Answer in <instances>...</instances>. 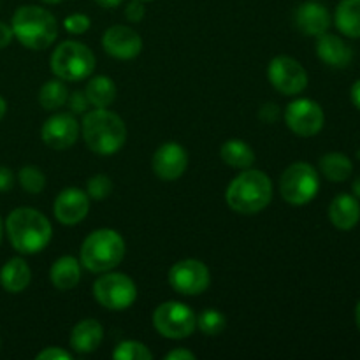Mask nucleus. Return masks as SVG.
Masks as SVG:
<instances>
[{"mask_svg": "<svg viewBox=\"0 0 360 360\" xmlns=\"http://www.w3.org/2000/svg\"><path fill=\"white\" fill-rule=\"evenodd\" d=\"M49 278L51 283L55 285L58 290H70L76 287L81 280V266L77 259L65 255L60 257L49 269Z\"/></svg>", "mask_w": 360, "mask_h": 360, "instance_id": "obj_22", "label": "nucleus"}, {"mask_svg": "<svg viewBox=\"0 0 360 360\" xmlns=\"http://www.w3.org/2000/svg\"><path fill=\"white\" fill-rule=\"evenodd\" d=\"M18 179H20L21 188L28 193H34V195L35 193H41L46 186L44 172L39 171L34 165H25V167H21Z\"/></svg>", "mask_w": 360, "mask_h": 360, "instance_id": "obj_29", "label": "nucleus"}, {"mask_svg": "<svg viewBox=\"0 0 360 360\" xmlns=\"http://www.w3.org/2000/svg\"><path fill=\"white\" fill-rule=\"evenodd\" d=\"M112 193V181L109 179V176L105 174H97L94 178H90L88 181V197L95 200H104L108 199Z\"/></svg>", "mask_w": 360, "mask_h": 360, "instance_id": "obj_31", "label": "nucleus"}, {"mask_svg": "<svg viewBox=\"0 0 360 360\" xmlns=\"http://www.w3.org/2000/svg\"><path fill=\"white\" fill-rule=\"evenodd\" d=\"M94 297L104 308L122 311L134 304L137 297V288L127 274L108 271L94 283Z\"/></svg>", "mask_w": 360, "mask_h": 360, "instance_id": "obj_9", "label": "nucleus"}, {"mask_svg": "<svg viewBox=\"0 0 360 360\" xmlns=\"http://www.w3.org/2000/svg\"><path fill=\"white\" fill-rule=\"evenodd\" d=\"M225 199L236 213L255 214L266 210L273 200V181L266 172L245 169L238 178L232 179Z\"/></svg>", "mask_w": 360, "mask_h": 360, "instance_id": "obj_2", "label": "nucleus"}, {"mask_svg": "<svg viewBox=\"0 0 360 360\" xmlns=\"http://www.w3.org/2000/svg\"><path fill=\"white\" fill-rule=\"evenodd\" d=\"M90 25H91L90 18H88L86 14H81V13L70 14V16H67L65 20H63V28L72 35L84 34V32L90 28Z\"/></svg>", "mask_w": 360, "mask_h": 360, "instance_id": "obj_32", "label": "nucleus"}, {"mask_svg": "<svg viewBox=\"0 0 360 360\" xmlns=\"http://www.w3.org/2000/svg\"><path fill=\"white\" fill-rule=\"evenodd\" d=\"M316 55L322 62H326L327 65L338 67V69H343L354 58V53L352 48L343 41V39L336 37L333 34H322L316 39Z\"/></svg>", "mask_w": 360, "mask_h": 360, "instance_id": "obj_18", "label": "nucleus"}, {"mask_svg": "<svg viewBox=\"0 0 360 360\" xmlns=\"http://www.w3.org/2000/svg\"><path fill=\"white\" fill-rule=\"evenodd\" d=\"M151 165H153L155 174L160 179H164V181H176L186 171L188 153H186L181 144L165 143L155 151Z\"/></svg>", "mask_w": 360, "mask_h": 360, "instance_id": "obj_15", "label": "nucleus"}, {"mask_svg": "<svg viewBox=\"0 0 360 360\" xmlns=\"http://www.w3.org/2000/svg\"><path fill=\"white\" fill-rule=\"evenodd\" d=\"M320 171L326 176L329 181L341 183L347 181L352 176L354 165H352L350 158L343 153H327L320 158Z\"/></svg>", "mask_w": 360, "mask_h": 360, "instance_id": "obj_26", "label": "nucleus"}, {"mask_svg": "<svg viewBox=\"0 0 360 360\" xmlns=\"http://www.w3.org/2000/svg\"><path fill=\"white\" fill-rule=\"evenodd\" d=\"M153 326L167 340H185L197 327V316L192 308L178 301L162 302L153 313Z\"/></svg>", "mask_w": 360, "mask_h": 360, "instance_id": "obj_8", "label": "nucleus"}, {"mask_svg": "<svg viewBox=\"0 0 360 360\" xmlns=\"http://www.w3.org/2000/svg\"><path fill=\"white\" fill-rule=\"evenodd\" d=\"M37 360H72V354H69L67 350L58 347H49L46 350L39 352Z\"/></svg>", "mask_w": 360, "mask_h": 360, "instance_id": "obj_34", "label": "nucleus"}, {"mask_svg": "<svg viewBox=\"0 0 360 360\" xmlns=\"http://www.w3.org/2000/svg\"><path fill=\"white\" fill-rule=\"evenodd\" d=\"M225 326H227V322H225L224 313L217 311V309H206L197 316V327L206 336H218V334L224 333Z\"/></svg>", "mask_w": 360, "mask_h": 360, "instance_id": "obj_30", "label": "nucleus"}, {"mask_svg": "<svg viewBox=\"0 0 360 360\" xmlns=\"http://www.w3.org/2000/svg\"><path fill=\"white\" fill-rule=\"evenodd\" d=\"M42 2H46V4H60V2H62V0H42Z\"/></svg>", "mask_w": 360, "mask_h": 360, "instance_id": "obj_45", "label": "nucleus"}, {"mask_svg": "<svg viewBox=\"0 0 360 360\" xmlns=\"http://www.w3.org/2000/svg\"><path fill=\"white\" fill-rule=\"evenodd\" d=\"M13 37H14L13 28H11L9 25L4 23V21H0V49L9 46L11 41H13Z\"/></svg>", "mask_w": 360, "mask_h": 360, "instance_id": "obj_38", "label": "nucleus"}, {"mask_svg": "<svg viewBox=\"0 0 360 360\" xmlns=\"http://www.w3.org/2000/svg\"><path fill=\"white\" fill-rule=\"evenodd\" d=\"M2 234H4V229H2V220H0V243H2Z\"/></svg>", "mask_w": 360, "mask_h": 360, "instance_id": "obj_46", "label": "nucleus"}, {"mask_svg": "<svg viewBox=\"0 0 360 360\" xmlns=\"http://www.w3.org/2000/svg\"><path fill=\"white\" fill-rule=\"evenodd\" d=\"M13 34L25 48L46 49L58 35V25L49 11L39 6H23L13 16Z\"/></svg>", "mask_w": 360, "mask_h": 360, "instance_id": "obj_4", "label": "nucleus"}, {"mask_svg": "<svg viewBox=\"0 0 360 360\" xmlns=\"http://www.w3.org/2000/svg\"><path fill=\"white\" fill-rule=\"evenodd\" d=\"M220 157L229 167L234 169H250L255 164V153H253L252 146L246 144L245 141L231 139L220 148Z\"/></svg>", "mask_w": 360, "mask_h": 360, "instance_id": "obj_24", "label": "nucleus"}, {"mask_svg": "<svg viewBox=\"0 0 360 360\" xmlns=\"http://www.w3.org/2000/svg\"><path fill=\"white\" fill-rule=\"evenodd\" d=\"M67 102H69V105H70V111L77 112V115H81V112H86V109L90 108V101H88V97L84 91H74V94L69 95Z\"/></svg>", "mask_w": 360, "mask_h": 360, "instance_id": "obj_33", "label": "nucleus"}, {"mask_svg": "<svg viewBox=\"0 0 360 360\" xmlns=\"http://www.w3.org/2000/svg\"><path fill=\"white\" fill-rule=\"evenodd\" d=\"M125 257V241L112 229H98L81 246V264L91 273H108Z\"/></svg>", "mask_w": 360, "mask_h": 360, "instance_id": "obj_5", "label": "nucleus"}, {"mask_svg": "<svg viewBox=\"0 0 360 360\" xmlns=\"http://www.w3.org/2000/svg\"><path fill=\"white\" fill-rule=\"evenodd\" d=\"M165 359L167 360H195V354H193V352H188V350H183V348H176V350L169 352V354L165 355Z\"/></svg>", "mask_w": 360, "mask_h": 360, "instance_id": "obj_39", "label": "nucleus"}, {"mask_svg": "<svg viewBox=\"0 0 360 360\" xmlns=\"http://www.w3.org/2000/svg\"><path fill=\"white\" fill-rule=\"evenodd\" d=\"M319 172L306 162H295L285 169L280 179L281 197L292 206H304L319 193Z\"/></svg>", "mask_w": 360, "mask_h": 360, "instance_id": "obj_7", "label": "nucleus"}, {"mask_svg": "<svg viewBox=\"0 0 360 360\" xmlns=\"http://www.w3.org/2000/svg\"><path fill=\"white\" fill-rule=\"evenodd\" d=\"M41 136L42 141L53 150H67L79 137V123L72 115L58 112V115H53L46 120Z\"/></svg>", "mask_w": 360, "mask_h": 360, "instance_id": "obj_13", "label": "nucleus"}, {"mask_svg": "<svg viewBox=\"0 0 360 360\" xmlns=\"http://www.w3.org/2000/svg\"><path fill=\"white\" fill-rule=\"evenodd\" d=\"M83 137L94 153L115 155L127 141V127L116 112L97 108L86 112L83 120Z\"/></svg>", "mask_w": 360, "mask_h": 360, "instance_id": "obj_3", "label": "nucleus"}, {"mask_svg": "<svg viewBox=\"0 0 360 360\" xmlns=\"http://www.w3.org/2000/svg\"><path fill=\"white\" fill-rule=\"evenodd\" d=\"M95 2L101 7H104V9H112V7H118L122 0H95Z\"/></svg>", "mask_w": 360, "mask_h": 360, "instance_id": "obj_41", "label": "nucleus"}, {"mask_svg": "<svg viewBox=\"0 0 360 360\" xmlns=\"http://www.w3.org/2000/svg\"><path fill=\"white\" fill-rule=\"evenodd\" d=\"M271 84L283 95H297L308 86V72L297 60L276 56L267 67Z\"/></svg>", "mask_w": 360, "mask_h": 360, "instance_id": "obj_12", "label": "nucleus"}, {"mask_svg": "<svg viewBox=\"0 0 360 360\" xmlns=\"http://www.w3.org/2000/svg\"><path fill=\"white\" fill-rule=\"evenodd\" d=\"M112 357L116 360H151L153 354L148 350L146 345L139 343V341H122L118 347L112 352Z\"/></svg>", "mask_w": 360, "mask_h": 360, "instance_id": "obj_28", "label": "nucleus"}, {"mask_svg": "<svg viewBox=\"0 0 360 360\" xmlns=\"http://www.w3.org/2000/svg\"><path fill=\"white\" fill-rule=\"evenodd\" d=\"M295 23L299 30L306 35H319L326 34L330 27V14L326 6L319 2H304L295 11Z\"/></svg>", "mask_w": 360, "mask_h": 360, "instance_id": "obj_17", "label": "nucleus"}, {"mask_svg": "<svg viewBox=\"0 0 360 360\" xmlns=\"http://www.w3.org/2000/svg\"><path fill=\"white\" fill-rule=\"evenodd\" d=\"M49 63L58 79L76 83L91 76L95 70V55L81 42L65 41L53 51Z\"/></svg>", "mask_w": 360, "mask_h": 360, "instance_id": "obj_6", "label": "nucleus"}, {"mask_svg": "<svg viewBox=\"0 0 360 360\" xmlns=\"http://www.w3.org/2000/svg\"><path fill=\"white\" fill-rule=\"evenodd\" d=\"M336 21L338 30L343 35L352 39L360 37V0H341L336 7Z\"/></svg>", "mask_w": 360, "mask_h": 360, "instance_id": "obj_23", "label": "nucleus"}, {"mask_svg": "<svg viewBox=\"0 0 360 360\" xmlns=\"http://www.w3.org/2000/svg\"><path fill=\"white\" fill-rule=\"evenodd\" d=\"M90 211V197L83 190L70 186L62 190L55 200V217L62 225H77Z\"/></svg>", "mask_w": 360, "mask_h": 360, "instance_id": "obj_16", "label": "nucleus"}, {"mask_svg": "<svg viewBox=\"0 0 360 360\" xmlns=\"http://www.w3.org/2000/svg\"><path fill=\"white\" fill-rule=\"evenodd\" d=\"M7 238L16 252L34 255L49 245L53 236L51 224L39 211L30 207H18L6 220Z\"/></svg>", "mask_w": 360, "mask_h": 360, "instance_id": "obj_1", "label": "nucleus"}, {"mask_svg": "<svg viewBox=\"0 0 360 360\" xmlns=\"http://www.w3.org/2000/svg\"><path fill=\"white\" fill-rule=\"evenodd\" d=\"M352 190H354V195L359 197V199H360V176L354 181V185H352Z\"/></svg>", "mask_w": 360, "mask_h": 360, "instance_id": "obj_42", "label": "nucleus"}, {"mask_svg": "<svg viewBox=\"0 0 360 360\" xmlns=\"http://www.w3.org/2000/svg\"><path fill=\"white\" fill-rule=\"evenodd\" d=\"M352 102L357 109H360V79L352 86Z\"/></svg>", "mask_w": 360, "mask_h": 360, "instance_id": "obj_40", "label": "nucleus"}, {"mask_svg": "<svg viewBox=\"0 0 360 360\" xmlns=\"http://www.w3.org/2000/svg\"><path fill=\"white\" fill-rule=\"evenodd\" d=\"M104 340V329L94 319L81 320L70 334V347L77 354H91L101 347Z\"/></svg>", "mask_w": 360, "mask_h": 360, "instance_id": "obj_19", "label": "nucleus"}, {"mask_svg": "<svg viewBox=\"0 0 360 360\" xmlns=\"http://www.w3.org/2000/svg\"><path fill=\"white\" fill-rule=\"evenodd\" d=\"M32 280V271L28 264L23 259L16 257V259L7 260L6 266L0 271V285L4 290L9 294H20L28 287Z\"/></svg>", "mask_w": 360, "mask_h": 360, "instance_id": "obj_21", "label": "nucleus"}, {"mask_svg": "<svg viewBox=\"0 0 360 360\" xmlns=\"http://www.w3.org/2000/svg\"><path fill=\"white\" fill-rule=\"evenodd\" d=\"M259 116H260V120H264V122L273 123V122H276V118L280 116V109H278L274 104H264L262 108H260Z\"/></svg>", "mask_w": 360, "mask_h": 360, "instance_id": "obj_37", "label": "nucleus"}, {"mask_svg": "<svg viewBox=\"0 0 360 360\" xmlns=\"http://www.w3.org/2000/svg\"><path fill=\"white\" fill-rule=\"evenodd\" d=\"M14 185V174L11 169L0 165V192H9Z\"/></svg>", "mask_w": 360, "mask_h": 360, "instance_id": "obj_36", "label": "nucleus"}, {"mask_svg": "<svg viewBox=\"0 0 360 360\" xmlns=\"http://www.w3.org/2000/svg\"><path fill=\"white\" fill-rule=\"evenodd\" d=\"M359 157H360V151H359Z\"/></svg>", "mask_w": 360, "mask_h": 360, "instance_id": "obj_48", "label": "nucleus"}, {"mask_svg": "<svg viewBox=\"0 0 360 360\" xmlns=\"http://www.w3.org/2000/svg\"><path fill=\"white\" fill-rule=\"evenodd\" d=\"M86 94L90 105L95 108H109L116 98V84L108 76H95L88 81Z\"/></svg>", "mask_w": 360, "mask_h": 360, "instance_id": "obj_25", "label": "nucleus"}, {"mask_svg": "<svg viewBox=\"0 0 360 360\" xmlns=\"http://www.w3.org/2000/svg\"><path fill=\"white\" fill-rule=\"evenodd\" d=\"M169 283L178 294L199 295L210 287V269L197 259L179 260L169 271Z\"/></svg>", "mask_w": 360, "mask_h": 360, "instance_id": "obj_10", "label": "nucleus"}, {"mask_svg": "<svg viewBox=\"0 0 360 360\" xmlns=\"http://www.w3.org/2000/svg\"><path fill=\"white\" fill-rule=\"evenodd\" d=\"M329 218L334 227L340 231H350L360 220V206L355 195L341 193L330 202L329 206Z\"/></svg>", "mask_w": 360, "mask_h": 360, "instance_id": "obj_20", "label": "nucleus"}, {"mask_svg": "<svg viewBox=\"0 0 360 360\" xmlns=\"http://www.w3.org/2000/svg\"><path fill=\"white\" fill-rule=\"evenodd\" d=\"M6 111H7V104H6V101H4V98L0 97V120H2L4 116H6Z\"/></svg>", "mask_w": 360, "mask_h": 360, "instance_id": "obj_43", "label": "nucleus"}, {"mask_svg": "<svg viewBox=\"0 0 360 360\" xmlns=\"http://www.w3.org/2000/svg\"><path fill=\"white\" fill-rule=\"evenodd\" d=\"M141 2H148V0H141Z\"/></svg>", "mask_w": 360, "mask_h": 360, "instance_id": "obj_47", "label": "nucleus"}, {"mask_svg": "<svg viewBox=\"0 0 360 360\" xmlns=\"http://www.w3.org/2000/svg\"><path fill=\"white\" fill-rule=\"evenodd\" d=\"M285 122L294 134L301 137L316 136L323 129V109L311 98H297L290 102L285 111Z\"/></svg>", "mask_w": 360, "mask_h": 360, "instance_id": "obj_11", "label": "nucleus"}, {"mask_svg": "<svg viewBox=\"0 0 360 360\" xmlns=\"http://www.w3.org/2000/svg\"><path fill=\"white\" fill-rule=\"evenodd\" d=\"M67 98H69V90L60 79L48 81L39 91V102L46 111H55V109L62 108Z\"/></svg>", "mask_w": 360, "mask_h": 360, "instance_id": "obj_27", "label": "nucleus"}, {"mask_svg": "<svg viewBox=\"0 0 360 360\" xmlns=\"http://www.w3.org/2000/svg\"><path fill=\"white\" fill-rule=\"evenodd\" d=\"M144 13H146V9H144V4L141 2V0H132V2L125 7L127 20L132 21V23H139L144 18Z\"/></svg>", "mask_w": 360, "mask_h": 360, "instance_id": "obj_35", "label": "nucleus"}, {"mask_svg": "<svg viewBox=\"0 0 360 360\" xmlns=\"http://www.w3.org/2000/svg\"><path fill=\"white\" fill-rule=\"evenodd\" d=\"M102 46H104L105 53L118 60H132L143 49V39L125 25H115V27L108 28L102 37Z\"/></svg>", "mask_w": 360, "mask_h": 360, "instance_id": "obj_14", "label": "nucleus"}, {"mask_svg": "<svg viewBox=\"0 0 360 360\" xmlns=\"http://www.w3.org/2000/svg\"><path fill=\"white\" fill-rule=\"evenodd\" d=\"M355 322H357V326H359V329H360V301H359L357 308H355Z\"/></svg>", "mask_w": 360, "mask_h": 360, "instance_id": "obj_44", "label": "nucleus"}]
</instances>
